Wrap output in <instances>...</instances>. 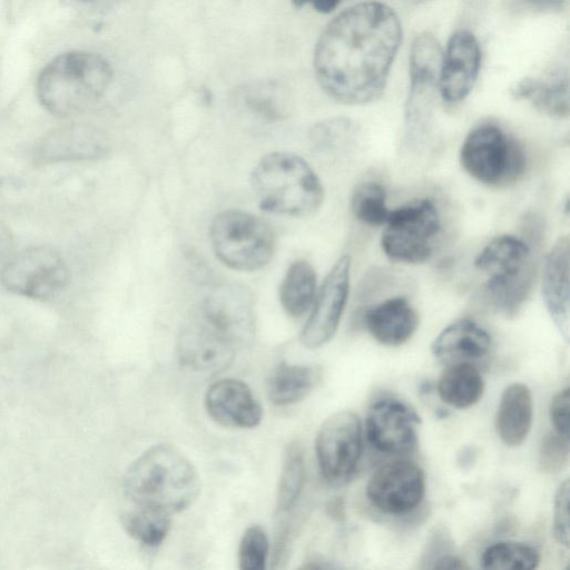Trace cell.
<instances>
[{"instance_id":"6da1fadb","label":"cell","mask_w":570,"mask_h":570,"mask_svg":"<svg viewBox=\"0 0 570 570\" xmlns=\"http://www.w3.org/2000/svg\"><path fill=\"white\" fill-rule=\"evenodd\" d=\"M403 30L393 8L364 1L336 16L320 36L314 70L324 92L335 101L358 106L384 92Z\"/></svg>"},{"instance_id":"7a4b0ae2","label":"cell","mask_w":570,"mask_h":570,"mask_svg":"<svg viewBox=\"0 0 570 570\" xmlns=\"http://www.w3.org/2000/svg\"><path fill=\"white\" fill-rule=\"evenodd\" d=\"M122 483L134 504L169 514L188 509L200 493V479L193 463L167 443L155 444L134 460Z\"/></svg>"},{"instance_id":"3957f363","label":"cell","mask_w":570,"mask_h":570,"mask_svg":"<svg viewBox=\"0 0 570 570\" xmlns=\"http://www.w3.org/2000/svg\"><path fill=\"white\" fill-rule=\"evenodd\" d=\"M112 79L109 62L89 51L58 55L40 71L36 90L52 115L72 117L89 108L107 91Z\"/></svg>"},{"instance_id":"277c9868","label":"cell","mask_w":570,"mask_h":570,"mask_svg":"<svg viewBox=\"0 0 570 570\" xmlns=\"http://www.w3.org/2000/svg\"><path fill=\"white\" fill-rule=\"evenodd\" d=\"M252 186L262 210L306 217L324 202L323 185L312 167L288 151L264 155L252 171Z\"/></svg>"},{"instance_id":"5b68a950","label":"cell","mask_w":570,"mask_h":570,"mask_svg":"<svg viewBox=\"0 0 570 570\" xmlns=\"http://www.w3.org/2000/svg\"><path fill=\"white\" fill-rule=\"evenodd\" d=\"M209 239L217 259L239 272L263 268L275 249V236L268 223L240 209L217 214L209 227Z\"/></svg>"},{"instance_id":"8992f818","label":"cell","mask_w":570,"mask_h":570,"mask_svg":"<svg viewBox=\"0 0 570 570\" xmlns=\"http://www.w3.org/2000/svg\"><path fill=\"white\" fill-rule=\"evenodd\" d=\"M460 163L472 178L500 187L517 181L524 173L527 157L519 142L493 124L474 127L460 148Z\"/></svg>"},{"instance_id":"52a82bcc","label":"cell","mask_w":570,"mask_h":570,"mask_svg":"<svg viewBox=\"0 0 570 570\" xmlns=\"http://www.w3.org/2000/svg\"><path fill=\"white\" fill-rule=\"evenodd\" d=\"M385 226L381 237L385 256L397 263L422 264L433 255L442 224L434 202L424 198L391 209Z\"/></svg>"},{"instance_id":"ba28073f","label":"cell","mask_w":570,"mask_h":570,"mask_svg":"<svg viewBox=\"0 0 570 570\" xmlns=\"http://www.w3.org/2000/svg\"><path fill=\"white\" fill-rule=\"evenodd\" d=\"M443 51L436 38L423 32L415 37L409 57L410 89L405 105L406 139H419L429 128Z\"/></svg>"},{"instance_id":"9c48e42d","label":"cell","mask_w":570,"mask_h":570,"mask_svg":"<svg viewBox=\"0 0 570 570\" xmlns=\"http://www.w3.org/2000/svg\"><path fill=\"white\" fill-rule=\"evenodd\" d=\"M315 454L324 480L334 487L350 482L362 454V424L351 410L338 411L321 425Z\"/></svg>"},{"instance_id":"30bf717a","label":"cell","mask_w":570,"mask_h":570,"mask_svg":"<svg viewBox=\"0 0 570 570\" xmlns=\"http://www.w3.org/2000/svg\"><path fill=\"white\" fill-rule=\"evenodd\" d=\"M0 281L12 293L48 299L66 287L69 271L57 250L48 246H33L6 263Z\"/></svg>"},{"instance_id":"8fae6325","label":"cell","mask_w":570,"mask_h":570,"mask_svg":"<svg viewBox=\"0 0 570 570\" xmlns=\"http://www.w3.org/2000/svg\"><path fill=\"white\" fill-rule=\"evenodd\" d=\"M365 492L370 503L383 513H409L425 495V474L410 460H394L373 472Z\"/></svg>"},{"instance_id":"7c38bea8","label":"cell","mask_w":570,"mask_h":570,"mask_svg":"<svg viewBox=\"0 0 570 570\" xmlns=\"http://www.w3.org/2000/svg\"><path fill=\"white\" fill-rule=\"evenodd\" d=\"M351 265L348 255L341 256L316 293L312 312L299 335L305 347L318 348L335 335L348 298Z\"/></svg>"},{"instance_id":"4fadbf2b","label":"cell","mask_w":570,"mask_h":570,"mask_svg":"<svg viewBox=\"0 0 570 570\" xmlns=\"http://www.w3.org/2000/svg\"><path fill=\"white\" fill-rule=\"evenodd\" d=\"M204 322L235 346L254 335V301L244 286L233 283L215 285L203 302Z\"/></svg>"},{"instance_id":"5bb4252c","label":"cell","mask_w":570,"mask_h":570,"mask_svg":"<svg viewBox=\"0 0 570 570\" xmlns=\"http://www.w3.org/2000/svg\"><path fill=\"white\" fill-rule=\"evenodd\" d=\"M420 417L404 402L384 397L375 401L365 419L368 442L386 454H406L417 444Z\"/></svg>"},{"instance_id":"9a60e30c","label":"cell","mask_w":570,"mask_h":570,"mask_svg":"<svg viewBox=\"0 0 570 570\" xmlns=\"http://www.w3.org/2000/svg\"><path fill=\"white\" fill-rule=\"evenodd\" d=\"M481 57L479 41L470 30L459 29L452 33L438 80V90L444 101L456 104L469 96L479 76Z\"/></svg>"},{"instance_id":"2e32d148","label":"cell","mask_w":570,"mask_h":570,"mask_svg":"<svg viewBox=\"0 0 570 570\" xmlns=\"http://www.w3.org/2000/svg\"><path fill=\"white\" fill-rule=\"evenodd\" d=\"M205 407L219 425L253 429L263 417V409L249 386L236 379H220L206 391Z\"/></svg>"},{"instance_id":"e0dca14e","label":"cell","mask_w":570,"mask_h":570,"mask_svg":"<svg viewBox=\"0 0 570 570\" xmlns=\"http://www.w3.org/2000/svg\"><path fill=\"white\" fill-rule=\"evenodd\" d=\"M107 139L97 130L79 125L53 129L41 137L33 148L38 165L97 159L108 151Z\"/></svg>"},{"instance_id":"ac0fdd59","label":"cell","mask_w":570,"mask_h":570,"mask_svg":"<svg viewBox=\"0 0 570 570\" xmlns=\"http://www.w3.org/2000/svg\"><path fill=\"white\" fill-rule=\"evenodd\" d=\"M177 354L180 363L193 371L216 373L232 363L235 345L207 323H193L181 330Z\"/></svg>"},{"instance_id":"d6986e66","label":"cell","mask_w":570,"mask_h":570,"mask_svg":"<svg viewBox=\"0 0 570 570\" xmlns=\"http://www.w3.org/2000/svg\"><path fill=\"white\" fill-rule=\"evenodd\" d=\"M570 240L562 236L548 253L541 276V293L546 308L566 341L570 324Z\"/></svg>"},{"instance_id":"ffe728a7","label":"cell","mask_w":570,"mask_h":570,"mask_svg":"<svg viewBox=\"0 0 570 570\" xmlns=\"http://www.w3.org/2000/svg\"><path fill=\"white\" fill-rule=\"evenodd\" d=\"M364 323L379 343L400 346L406 343L419 326V316L403 296L390 297L366 311Z\"/></svg>"},{"instance_id":"44dd1931","label":"cell","mask_w":570,"mask_h":570,"mask_svg":"<svg viewBox=\"0 0 570 570\" xmlns=\"http://www.w3.org/2000/svg\"><path fill=\"white\" fill-rule=\"evenodd\" d=\"M491 347L490 334L470 318L456 320L444 327L431 345L432 354L446 363L476 361Z\"/></svg>"},{"instance_id":"7402d4cb","label":"cell","mask_w":570,"mask_h":570,"mask_svg":"<svg viewBox=\"0 0 570 570\" xmlns=\"http://www.w3.org/2000/svg\"><path fill=\"white\" fill-rule=\"evenodd\" d=\"M532 421L531 390L522 383L507 386L501 394L494 422L500 440L510 448L521 445L531 431Z\"/></svg>"},{"instance_id":"603a6c76","label":"cell","mask_w":570,"mask_h":570,"mask_svg":"<svg viewBox=\"0 0 570 570\" xmlns=\"http://www.w3.org/2000/svg\"><path fill=\"white\" fill-rule=\"evenodd\" d=\"M515 100H528L539 111L553 117L566 118L569 115V77L566 69L551 70L546 77H527L511 89Z\"/></svg>"},{"instance_id":"cb8c5ba5","label":"cell","mask_w":570,"mask_h":570,"mask_svg":"<svg viewBox=\"0 0 570 570\" xmlns=\"http://www.w3.org/2000/svg\"><path fill=\"white\" fill-rule=\"evenodd\" d=\"M474 266L489 277L518 274L533 267L531 249L523 239L514 235H499L476 255Z\"/></svg>"},{"instance_id":"d4e9b609","label":"cell","mask_w":570,"mask_h":570,"mask_svg":"<svg viewBox=\"0 0 570 570\" xmlns=\"http://www.w3.org/2000/svg\"><path fill=\"white\" fill-rule=\"evenodd\" d=\"M322 380V368L316 365L279 363L267 381V395L276 405L302 401Z\"/></svg>"},{"instance_id":"484cf974","label":"cell","mask_w":570,"mask_h":570,"mask_svg":"<svg viewBox=\"0 0 570 570\" xmlns=\"http://www.w3.org/2000/svg\"><path fill=\"white\" fill-rule=\"evenodd\" d=\"M436 390L445 404L455 409H466L482 397L484 381L479 370L471 363H453L441 374Z\"/></svg>"},{"instance_id":"4316f807","label":"cell","mask_w":570,"mask_h":570,"mask_svg":"<svg viewBox=\"0 0 570 570\" xmlns=\"http://www.w3.org/2000/svg\"><path fill=\"white\" fill-rule=\"evenodd\" d=\"M534 283V267L521 273L488 277L483 294L488 304L505 317L515 316L528 299Z\"/></svg>"},{"instance_id":"83f0119b","label":"cell","mask_w":570,"mask_h":570,"mask_svg":"<svg viewBox=\"0 0 570 570\" xmlns=\"http://www.w3.org/2000/svg\"><path fill=\"white\" fill-rule=\"evenodd\" d=\"M316 273L304 259L294 261L279 285V302L292 317H301L313 305L316 296Z\"/></svg>"},{"instance_id":"f1b7e54d","label":"cell","mask_w":570,"mask_h":570,"mask_svg":"<svg viewBox=\"0 0 570 570\" xmlns=\"http://www.w3.org/2000/svg\"><path fill=\"white\" fill-rule=\"evenodd\" d=\"M125 531L134 540L147 547L159 546L170 530V514L145 505L134 504L121 515Z\"/></svg>"},{"instance_id":"f546056e","label":"cell","mask_w":570,"mask_h":570,"mask_svg":"<svg viewBox=\"0 0 570 570\" xmlns=\"http://www.w3.org/2000/svg\"><path fill=\"white\" fill-rule=\"evenodd\" d=\"M305 483V463L298 443H291L284 454L276 493V513L283 517L297 503Z\"/></svg>"},{"instance_id":"4dcf8cb0","label":"cell","mask_w":570,"mask_h":570,"mask_svg":"<svg viewBox=\"0 0 570 570\" xmlns=\"http://www.w3.org/2000/svg\"><path fill=\"white\" fill-rule=\"evenodd\" d=\"M540 562V552L531 544L500 541L487 547L481 556L483 569L532 570Z\"/></svg>"},{"instance_id":"1f68e13d","label":"cell","mask_w":570,"mask_h":570,"mask_svg":"<svg viewBox=\"0 0 570 570\" xmlns=\"http://www.w3.org/2000/svg\"><path fill=\"white\" fill-rule=\"evenodd\" d=\"M351 210L365 225H385L391 212L386 206L385 189L375 181L358 184L351 196Z\"/></svg>"},{"instance_id":"d6a6232c","label":"cell","mask_w":570,"mask_h":570,"mask_svg":"<svg viewBox=\"0 0 570 570\" xmlns=\"http://www.w3.org/2000/svg\"><path fill=\"white\" fill-rule=\"evenodd\" d=\"M245 108L267 121H277L285 116V101L281 89L273 83L246 87L239 96Z\"/></svg>"},{"instance_id":"836d02e7","label":"cell","mask_w":570,"mask_h":570,"mask_svg":"<svg viewBox=\"0 0 570 570\" xmlns=\"http://www.w3.org/2000/svg\"><path fill=\"white\" fill-rule=\"evenodd\" d=\"M356 134V125L345 117L325 119L309 130L313 147L322 153L333 151Z\"/></svg>"},{"instance_id":"e575fe53","label":"cell","mask_w":570,"mask_h":570,"mask_svg":"<svg viewBox=\"0 0 570 570\" xmlns=\"http://www.w3.org/2000/svg\"><path fill=\"white\" fill-rule=\"evenodd\" d=\"M269 542L264 529L257 524L248 527L239 542L238 566L242 570H262L266 567Z\"/></svg>"},{"instance_id":"d590c367","label":"cell","mask_w":570,"mask_h":570,"mask_svg":"<svg viewBox=\"0 0 570 570\" xmlns=\"http://www.w3.org/2000/svg\"><path fill=\"white\" fill-rule=\"evenodd\" d=\"M569 439L556 432L548 433L540 444L538 466L543 473H558L568 463Z\"/></svg>"},{"instance_id":"8d00e7d4","label":"cell","mask_w":570,"mask_h":570,"mask_svg":"<svg viewBox=\"0 0 570 570\" xmlns=\"http://www.w3.org/2000/svg\"><path fill=\"white\" fill-rule=\"evenodd\" d=\"M569 479L561 482L556 491L553 500V535L557 542L569 548Z\"/></svg>"},{"instance_id":"74e56055","label":"cell","mask_w":570,"mask_h":570,"mask_svg":"<svg viewBox=\"0 0 570 570\" xmlns=\"http://www.w3.org/2000/svg\"><path fill=\"white\" fill-rule=\"evenodd\" d=\"M549 416L554 432L569 439L570 389L568 386L556 393L551 399Z\"/></svg>"},{"instance_id":"f35d334b","label":"cell","mask_w":570,"mask_h":570,"mask_svg":"<svg viewBox=\"0 0 570 570\" xmlns=\"http://www.w3.org/2000/svg\"><path fill=\"white\" fill-rule=\"evenodd\" d=\"M117 0H61L62 4L81 12H99L111 7Z\"/></svg>"},{"instance_id":"ab89813d","label":"cell","mask_w":570,"mask_h":570,"mask_svg":"<svg viewBox=\"0 0 570 570\" xmlns=\"http://www.w3.org/2000/svg\"><path fill=\"white\" fill-rule=\"evenodd\" d=\"M432 569H468L469 566L464 562V560L460 559L456 556L445 554L439 557L433 561L431 566Z\"/></svg>"},{"instance_id":"60d3db41","label":"cell","mask_w":570,"mask_h":570,"mask_svg":"<svg viewBox=\"0 0 570 570\" xmlns=\"http://www.w3.org/2000/svg\"><path fill=\"white\" fill-rule=\"evenodd\" d=\"M12 248L10 230L0 224V263L7 258Z\"/></svg>"},{"instance_id":"b9f144b4","label":"cell","mask_w":570,"mask_h":570,"mask_svg":"<svg viewBox=\"0 0 570 570\" xmlns=\"http://www.w3.org/2000/svg\"><path fill=\"white\" fill-rule=\"evenodd\" d=\"M315 10L321 13H330L336 9L341 0H312Z\"/></svg>"},{"instance_id":"7bdbcfd3","label":"cell","mask_w":570,"mask_h":570,"mask_svg":"<svg viewBox=\"0 0 570 570\" xmlns=\"http://www.w3.org/2000/svg\"><path fill=\"white\" fill-rule=\"evenodd\" d=\"M488 0H468L469 8L468 9H482Z\"/></svg>"},{"instance_id":"ee69618b","label":"cell","mask_w":570,"mask_h":570,"mask_svg":"<svg viewBox=\"0 0 570 570\" xmlns=\"http://www.w3.org/2000/svg\"><path fill=\"white\" fill-rule=\"evenodd\" d=\"M312 0H292V3L297 7V8H301L303 6H305L306 3L311 2Z\"/></svg>"},{"instance_id":"f6af8a7d","label":"cell","mask_w":570,"mask_h":570,"mask_svg":"<svg viewBox=\"0 0 570 570\" xmlns=\"http://www.w3.org/2000/svg\"><path fill=\"white\" fill-rule=\"evenodd\" d=\"M404 1H405L406 3H409V4H413V6H415V4H422V3H424V2L432 1V0H404Z\"/></svg>"}]
</instances>
